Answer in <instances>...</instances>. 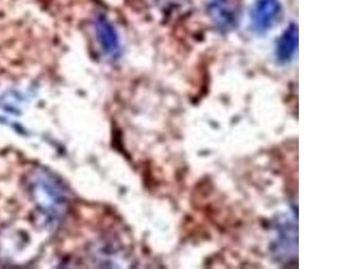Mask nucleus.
Segmentation results:
<instances>
[{
  "label": "nucleus",
  "instance_id": "3",
  "mask_svg": "<svg viewBox=\"0 0 359 269\" xmlns=\"http://www.w3.org/2000/svg\"><path fill=\"white\" fill-rule=\"evenodd\" d=\"M96 40L102 53L111 60H117L121 54V43L116 30L104 15H99L95 20Z\"/></svg>",
  "mask_w": 359,
  "mask_h": 269
},
{
  "label": "nucleus",
  "instance_id": "5",
  "mask_svg": "<svg viewBox=\"0 0 359 269\" xmlns=\"http://www.w3.org/2000/svg\"><path fill=\"white\" fill-rule=\"evenodd\" d=\"M298 43L299 34L297 25L291 24L282 34L277 43L276 54L280 62L286 63L293 59L298 49Z\"/></svg>",
  "mask_w": 359,
  "mask_h": 269
},
{
  "label": "nucleus",
  "instance_id": "4",
  "mask_svg": "<svg viewBox=\"0 0 359 269\" xmlns=\"http://www.w3.org/2000/svg\"><path fill=\"white\" fill-rule=\"evenodd\" d=\"M280 0H256L252 13V27L257 33H265L273 27L280 15Z\"/></svg>",
  "mask_w": 359,
  "mask_h": 269
},
{
  "label": "nucleus",
  "instance_id": "2",
  "mask_svg": "<svg viewBox=\"0 0 359 269\" xmlns=\"http://www.w3.org/2000/svg\"><path fill=\"white\" fill-rule=\"evenodd\" d=\"M208 12L220 31L233 30L238 25L240 11L236 0H212L208 5Z\"/></svg>",
  "mask_w": 359,
  "mask_h": 269
},
{
  "label": "nucleus",
  "instance_id": "1",
  "mask_svg": "<svg viewBox=\"0 0 359 269\" xmlns=\"http://www.w3.org/2000/svg\"><path fill=\"white\" fill-rule=\"evenodd\" d=\"M31 188L41 212L51 223L59 220L67 205L65 191L59 181L47 172L41 171L34 176Z\"/></svg>",
  "mask_w": 359,
  "mask_h": 269
}]
</instances>
